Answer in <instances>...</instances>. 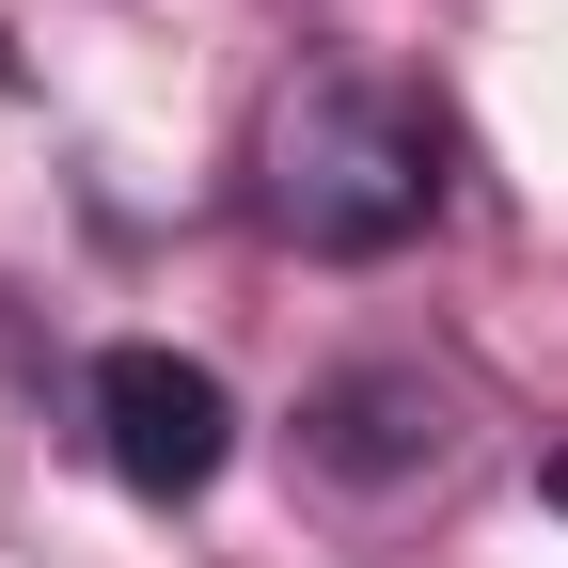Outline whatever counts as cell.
I'll return each mask as SVG.
<instances>
[{"label":"cell","instance_id":"1","mask_svg":"<svg viewBox=\"0 0 568 568\" xmlns=\"http://www.w3.org/2000/svg\"><path fill=\"white\" fill-rule=\"evenodd\" d=\"M443 111L410 80H364V63H316L284 80L253 126V222L301 237V253H395L443 222Z\"/></svg>","mask_w":568,"mask_h":568},{"label":"cell","instance_id":"2","mask_svg":"<svg viewBox=\"0 0 568 568\" xmlns=\"http://www.w3.org/2000/svg\"><path fill=\"white\" fill-rule=\"evenodd\" d=\"M95 458L142 506H190V489H222V458H237V395L205 379L190 347H111L95 364Z\"/></svg>","mask_w":568,"mask_h":568},{"label":"cell","instance_id":"3","mask_svg":"<svg viewBox=\"0 0 568 568\" xmlns=\"http://www.w3.org/2000/svg\"><path fill=\"white\" fill-rule=\"evenodd\" d=\"M301 458L347 474V489H379V474H410V458H443V379H410V364L332 379V395L301 410Z\"/></svg>","mask_w":568,"mask_h":568},{"label":"cell","instance_id":"4","mask_svg":"<svg viewBox=\"0 0 568 568\" xmlns=\"http://www.w3.org/2000/svg\"><path fill=\"white\" fill-rule=\"evenodd\" d=\"M552 506H568V458H552Z\"/></svg>","mask_w":568,"mask_h":568}]
</instances>
